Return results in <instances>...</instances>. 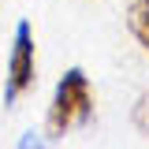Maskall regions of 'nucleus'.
<instances>
[{"label": "nucleus", "instance_id": "nucleus-3", "mask_svg": "<svg viewBox=\"0 0 149 149\" xmlns=\"http://www.w3.org/2000/svg\"><path fill=\"white\" fill-rule=\"evenodd\" d=\"M127 26H130V34H134V41L149 52V0H130Z\"/></svg>", "mask_w": 149, "mask_h": 149}, {"label": "nucleus", "instance_id": "nucleus-1", "mask_svg": "<svg viewBox=\"0 0 149 149\" xmlns=\"http://www.w3.org/2000/svg\"><path fill=\"white\" fill-rule=\"evenodd\" d=\"M93 119V86H90V74L82 67H67L60 74L52 90V104L45 112V134L60 142L67 138L74 127H86Z\"/></svg>", "mask_w": 149, "mask_h": 149}, {"label": "nucleus", "instance_id": "nucleus-2", "mask_svg": "<svg viewBox=\"0 0 149 149\" xmlns=\"http://www.w3.org/2000/svg\"><path fill=\"white\" fill-rule=\"evenodd\" d=\"M37 82V45L34 26L26 19L15 22L11 34V52H8V74H4V104H19Z\"/></svg>", "mask_w": 149, "mask_h": 149}, {"label": "nucleus", "instance_id": "nucleus-5", "mask_svg": "<svg viewBox=\"0 0 149 149\" xmlns=\"http://www.w3.org/2000/svg\"><path fill=\"white\" fill-rule=\"evenodd\" d=\"M19 149H52V138H49L45 130H26V134L19 138Z\"/></svg>", "mask_w": 149, "mask_h": 149}, {"label": "nucleus", "instance_id": "nucleus-4", "mask_svg": "<svg viewBox=\"0 0 149 149\" xmlns=\"http://www.w3.org/2000/svg\"><path fill=\"white\" fill-rule=\"evenodd\" d=\"M130 123L142 130V134H149V90L134 101V108H130Z\"/></svg>", "mask_w": 149, "mask_h": 149}]
</instances>
